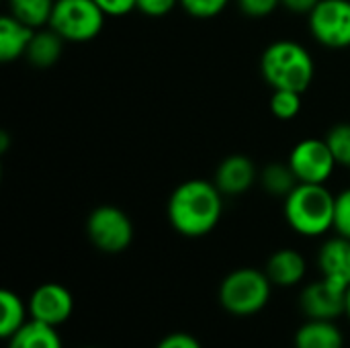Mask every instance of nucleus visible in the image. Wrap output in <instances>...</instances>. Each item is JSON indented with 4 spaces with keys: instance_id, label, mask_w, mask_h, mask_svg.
<instances>
[{
    "instance_id": "1",
    "label": "nucleus",
    "mask_w": 350,
    "mask_h": 348,
    "mask_svg": "<svg viewBox=\"0 0 350 348\" xmlns=\"http://www.w3.org/2000/svg\"><path fill=\"white\" fill-rule=\"evenodd\" d=\"M166 213L174 232L185 238H203L217 228L224 215V193L213 180H185L172 191Z\"/></svg>"
},
{
    "instance_id": "2",
    "label": "nucleus",
    "mask_w": 350,
    "mask_h": 348,
    "mask_svg": "<svg viewBox=\"0 0 350 348\" xmlns=\"http://www.w3.org/2000/svg\"><path fill=\"white\" fill-rule=\"evenodd\" d=\"M260 74L273 90L306 92L314 80L316 64L306 45L293 39H279L265 47Z\"/></svg>"
},
{
    "instance_id": "3",
    "label": "nucleus",
    "mask_w": 350,
    "mask_h": 348,
    "mask_svg": "<svg viewBox=\"0 0 350 348\" xmlns=\"http://www.w3.org/2000/svg\"><path fill=\"white\" fill-rule=\"evenodd\" d=\"M334 201L336 195L326 185L297 183L285 197V222L304 238H320L334 230Z\"/></svg>"
},
{
    "instance_id": "4",
    "label": "nucleus",
    "mask_w": 350,
    "mask_h": 348,
    "mask_svg": "<svg viewBox=\"0 0 350 348\" xmlns=\"http://www.w3.org/2000/svg\"><path fill=\"white\" fill-rule=\"evenodd\" d=\"M273 287L275 285L265 271L242 267L224 277L217 289V302L230 316L252 318L269 306Z\"/></svg>"
},
{
    "instance_id": "5",
    "label": "nucleus",
    "mask_w": 350,
    "mask_h": 348,
    "mask_svg": "<svg viewBox=\"0 0 350 348\" xmlns=\"http://www.w3.org/2000/svg\"><path fill=\"white\" fill-rule=\"evenodd\" d=\"M105 18L94 0H55L47 27L68 43H86L100 35Z\"/></svg>"
},
{
    "instance_id": "6",
    "label": "nucleus",
    "mask_w": 350,
    "mask_h": 348,
    "mask_svg": "<svg viewBox=\"0 0 350 348\" xmlns=\"http://www.w3.org/2000/svg\"><path fill=\"white\" fill-rule=\"evenodd\" d=\"M86 234L90 244L105 254H121L133 242V222L131 217L115 207L100 205L90 211L86 219Z\"/></svg>"
},
{
    "instance_id": "7",
    "label": "nucleus",
    "mask_w": 350,
    "mask_h": 348,
    "mask_svg": "<svg viewBox=\"0 0 350 348\" xmlns=\"http://www.w3.org/2000/svg\"><path fill=\"white\" fill-rule=\"evenodd\" d=\"M312 37L330 49L350 47V0H320L308 14Z\"/></svg>"
},
{
    "instance_id": "8",
    "label": "nucleus",
    "mask_w": 350,
    "mask_h": 348,
    "mask_svg": "<svg viewBox=\"0 0 350 348\" xmlns=\"http://www.w3.org/2000/svg\"><path fill=\"white\" fill-rule=\"evenodd\" d=\"M287 162L299 183H314V185H326L338 166L326 139L320 137H306L297 142Z\"/></svg>"
},
{
    "instance_id": "9",
    "label": "nucleus",
    "mask_w": 350,
    "mask_h": 348,
    "mask_svg": "<svg viewBox=\"0 0 350 348\" xmlns=\"http://www.w3.org/2000/svg\"><path fill=\"white\" fill-rule=\"evenodd\" d=\"M31 320L59 328L74 314V295L62 283H43L27 299Z\"/></svg>"
},
{
    "instance_id": "10",
    "label": "nucleus",
    "mask_w": 350,
    "mask_h": 348,
    "mask_svg": "<svg viewBox=\"0 0 350 348\" xmlns=\"http://www.w3.org/2000/svg\"><path fill=\"white\" fill-rule=\"evenodd\" d=\"M299 310L306 320H334L338 322L347 314V291L332 283L318 281L308 283L299 293Z\"/></svg>"
},
{
    "instance_id": "11",
    "label": "nucleus",
    "mask_w": 350,
    "mask_h": 348,
    "mask_svg": "<svg viewBox=\"0 0 350 348\" xmlns=\"http://www.w3.org/2000/svg\"><path fill=\"white\" fill-rule=\"evenodd\" d=\"M320 277L328 283H332L338 289L349 291L350 287V240L342 236L328 238L316 258Z\"/></svg>"
},
{
    "instance_id": "12",
    "label": "nucleus",
    "mask_w": 350,
    "mask_h": 348,
    "mask_svg": "<svg viewBox=\"0 0 350 348\" xmlns=\"http://www.w3.org/2000/svg\"><path fill=\"white\" fill-rule=\"evenodd\" d=\"M256 180H258V170L254 162L242 154H234L221 160L213 176V183L224 193V197L244 195L254 187Z\"/></svg>"
},
{
    "instance_id": "13",
    "label": "nucleus",
    "mask_w": 350,
    "mask_h": 348,
    "mask_svg": "<svg viewBox=\"0 0 350 348\" xmlns=\"http://www.w3.org/2000/svg\"><path fill=\"white\" fill-rule=\"evenodd\" d=\"M265 273L271 283L281 289H291L304 283L308 275V260L295 248H279L273 252L265 265Z\"/></svg>"
},
{
    "instance_id": "14",
    "label": "nucleus",
    "mask_w": 350,
    "mask_h": 348,
    "mask_svg": "<svg viewBox=\"0 0 350 348\" xmlns=\"http://www.w3.org/2000/svg\"><path fill=\"white\" fill-rule=\"evenodd\" d=\"M347 336L334 320H306L293 334V348H345Z\"/></svg>"
},
{
    "instance_id": "15",
    "label": "nucleus",
    "mask_w": 350,
    "mask_h": 348,
    "mask_svg": "<svg viewBox=\"0 0 350 348\" xmlns=\"http://www.w3.org/2000/svg\"><path fill=\"white\" fill-rule=\"evenodd\" d=\"M35 31L37 29H31L10 12L4 14L0 18V59L14 62L18 57H25Z\"/></svg>"
},
{
    "instance_id": "16",
    "label": "nucleus",
    "mask_w": 350,
    "mask_h": 348,
    "mask_svg": "<svg viewBox=\"0 0 350 348\" xmlns=\"http://www.w3.org/2000/svg\"><path fill=\"white\" fill-rule=\"evenodd\" d=\"M64 43L66 41L51 27L37 29L35 35H33V39H31V43H29V47H27L25 59L33 68H39V70L51 68L62 57Z\"/></svg>"
},
{
    "instance_id": "17",
    "label": "nucleus",
    "mask_w": 350,
    "mask_h": 348,
    "mask_svg": "<svg viewBox=\"0 0 350 348\" xmlns=\"http://www.w3.org/2000/svg\"><path fill=\"white\" fill-rule=\"evenodd\" d=\"M6 348H64V340L57 328L37 320H29L6 340Z\"/></svg>"
},
{
    "instance_id": "18",
    "label": "nucleus",
    "mask_w": 350,
    "mask_h": 348,
    "mask_svg": "<svg viewBox=\"0 0 350 348\" xmlns=\"http://www.w3.org/2000/svg\"><path fill=\"white\" fill-rule=\"evenodd\" d=\"M0 308H2V318H0V336L4 340H8L14 332H18L29 320V306L27 302L21 299V295H16L10 289H2L0 291Z\"/></svg>"
},
{
    "instance_id": "19",
    "label": "nucleus",
    "mask_w": 350,
    "mask_h": 348,
    "mask_svg": "<svg viewBox=\"0 0 350 348\" xmlns=\"http://www.w3.org/2000/svg\"><path fill=\"white\" fill-rule=\"evenodd\" d=\"M8 12L29 25L31 29H43L49 25L55 0H6Z\"/></svg>"
},
{
    "instance_id": "20",
    "label": "nucleus",
    "mask_w": 350,
    "mask_h": 348,
    "mask_svg": "<svg viewBox=\"0 0 350 348\" xmlns=\"http://www.w3.org/2000/svg\"><path fill=\"white\" fill-rule=\"evenodd\" d=\"M297 176L293 174L289 162H271L260 172L262 189L273 197H287L297 187Z\"/></svg>"
},
{
    "instance_id": "21",
    "label": "nucleus",
    "mask_w": 350,
    "mask_h": 348,
    "mask_svg": "<svg viewBox=\"0 0 350 348\" xmlns=\"http://www.w3.org/2000/svg\"><path fill=\"white\" fill-rule=\"evenodd\" d=\"M301 111V92L297 90H273L271 96V113L279 121H291Z\"/></svg>"
},
{
    "instance_id": "22",
    "label": "nucleus",
    "mask_w": 350,
    "mask_h": 348,
    "mask_svg": "<svg viewBox=\"0 0 350 348\" xmlns=\"http://www.w3.org/2000/svg\"><path fill=\"white\" fill-rule=\"evenodd\" d=\"M326 144L340 166H350V123H338L326 133Z\"/></svg>"
},
{
    "instance_id": "23",
    "label": "nucleus",
    "mask_w": 350,
    "mask_h": 348,
    "mask_svg": "<svg viewBox=\"0 0 350 348\" xmlns=\"http://www.w3.org/2000/svg\"><path fill=\"white\" fill-rule=\"evenodd\" d=\"M230 0H180V6L195 18H213L226 10Z\"/></svg>"
},
{
    "instance_id": "24",
    "label": "nucleus",
    "mask_w": 350,
    "mask_h": 348,
    "mask_svg": "<svg viewBox=\"0 0 350 348\" xmlns=\"http://www.w3.org/2000/svg\"><path fill=\"white\" fill-rule=\"evenodd\" d=\"M334 232L350 240V189L336 195L334 201Z\"/></svg>"
},
{
    "instance_id": "25",
    "label": "nucleus",
    "mask_w": 350,
    "mask_h": 348,
    "mask_svg": "<svg viewBox=\"0 0 350 348\" xmlns=\"http://www.w3.org/2000/svg\"><path fill=\"white\" fill-rule=\"evenodd\" d=\"M236 4L246 16L265 18L281 6V0H236Z\"/></svg>"
},
{
    "instance_id": "26",
    "label": "nucleus",
    "mask_w": 350,
    "mask_h": 348,
    "mask_svg": "<svg viewBox=\"0 0 350 348\" xmlns=\"http://www.w3.org/2000/svg\"><path fill=\"white\" fill-rule=\"evenodd\" d=\"M176 4H180V0H135V8L148 16H164Z\"/></svg>"
},
{
    "instance_id": "27",
    "label": "nucleus",
    "mask_w": 350,
    "mask_h": 348,
    "mask_svg": "<svg viewBox=\"0 0 350 348\" xmlns=\"http://www.w3.org/2000/svg\"><path fill=\"white\" fill-rule=\"evenodd\" d=\"M156 348H203V345L199 343V338H195L189 332H172L166 334Z\"/></svg>"
},
{
    "instance_id": "28",
    "label": "nucleus",
    "mask_w": 350,
    "mask_h": 348,
    "mask_svg": "<svg viewBox=\"0 0 350 348\" xmlns=\"http://www.w3.org/2000/svg\"><path fill=\"white\" fill-rule=\"evenodd\" d=\"M107 16H125L135 10V0H94Z\"/></svg>"
},
{
    "instance_id": "29",
    "label": "nucleus",
    "mask_w": 350,
    "mask_h": 348,
    "mask_svg": "<svg viewBox=\"0 0 350 348\" xmlns=\"http://www.w3.org/2000/svg\"><path fill=\"white\" fill-rule=\"evenodd\" d=\"M320 0H281V6L295 14H310Z\"/></svg>"
},
{
    "instance_id": "30",
    "label": "nucleus",
    "mask_w": 350,
    "mask_h": 348,
    "mask_svg": "<svg viewBox=\"0 0 350 348\" xmlns=\"http://www.w3.org/2000/svg\"><path fill=\"white\" fill-rule=\"evenodd\" d=\"M8 150V133L2 131L0 133V152H6Z\"/></svg>"
},
{
    "instance_id": "31",
    "label": "nucleus",
    "mask_w": 350,
    "mask_h": 348,
    "mask_svg": "<svg viewBox=\"0 0 350 348\" xmlns=\"http://www.w3.org/2000/svg\"><path fill=\"white\" fill-rule=\"evenodd\" d=\"M345 316H347V320L350 322V287L349 291H347V314Z\"/></svg>"
},
{
    "instance_id": "32",
    "label": "nucleus",
    "mask_w": 350,
    "mask_h": 348,
    "mask_svg": "<svg viewBox=\"0 0 350 348\" xmlns=\"http://www.w3.org/2000/svg\"><path fill=\"white\" fill-rule=\"evenodd\" d=\"M82 348H96V347H82Z\"/></svg>"
},
{
    "instance_id": "33",
    "label": "nucleus",
    "mask_w": 350,
    "mask_h": 348,
    "mask_svg": "<svg viewBox=\"0 0 350 348\" xmlns=\"http://www.w3.org/2000/svg\"><path fill=\"white\" fill-rule=\"evenodd\" d=\"M349 168H350V166H349Z\"/></svg>"
}]
</instances>
